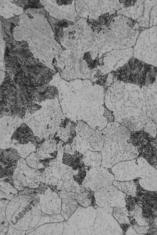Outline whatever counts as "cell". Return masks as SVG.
Listing matches in <instances>:
<instances>
[{
    "mask_svg": "<svg viewBox=\"0 0 157 235\" xmlns=\"http://www.w3.org/2000/svg\"><path fill=\"white\" fill-rule=\"evenodd\" d=\"M23 122L22 118L17 116L5 115L1 118V149L11 147V137L15 131Z\"/></svg>",
    "mask_w": 157,
    "mask_h": 235,
    "instance_id": "cell-10",
    "label": "cell"
},
{
    "mask_svg": "<svg viewBox=\"0 0 157 235\" xmlns=\"http://www.w3.org/2000/svg\"><path fill=\"white\" fill-rule=\"evenodd\" d=\"M58 144L54 138L49 137L37 148L35 155L44 165H48L53 160L57 158Z\"/></svg>",
    "mask_w": 157,
    "mask_h": 235,
    "instance_id": "cell-11",
    "label": "cell"
},
{
    "mask_svg": "<svg viewBox=\"0 0 157 235\" xmlns=\"http://www.w3.org/2000/svg\"><path fill=\"white\" fill-rule=\"evenodd\" d=\"M120 226L122 229L123 234H125V233L128 228L131 226L129 223L120 224Z\"/></svg>",
    "mask_w": 157,
    "mask_h": 235,
    "instance_id": "cell-30",
    "label": "cell"
},
{
    "mask_svg": "<svg viewBox=\"0 0 157 235\" xmlns=\"http://www.w3.org/2000/svg\"><path fill=\"white\" fill-rule=\"evenodd\" d=\"M20 155L15 148L10 147L5 149H1L0 166L2 168H9L13 170L17 166Z\"/></svg>",
    "mask_w": 157,
    "mask_h": 235,
    "instance_id": "cell-15",
    "label": "cell"
},
{
    "mask_svg": "<svg viewBox=\"0 0 157 235\" xmlns=\"http://www.w3.org/2000/svg\"><path fill=\"white\" fill-rule=\"evenodd\" d=\"M79 193L70 191H64L61 192V197L63 198L76 200Z\"/></svg>",
    "mask_w": 157,
    "mask_h": 235,
    "instance_id": "cell-28",
    "label": "cell"
},
{
    "mask_svg": "<svg viewBox=\"0 0 157 235\" xmlns=\"http://www.w3.org/2000/svg\"><path fill=\"white\" fill-rule=\"evenodd\" d=\"M135 232V230L131 226L126 231L125 235L135 234H136L134 233Z\"/></svg>",
    "mask_w": 157,
    "mask_h": 235,
    "instance_id": "cell-31",
    "label": "cell"
},
{
    "mask_svg": "<svg viewBox=\"0 0 157 235\" xmlns=\"http://www.w3.org/2000/svg\"><path fill=\"white\" fill-rule=\"evenodd\" d=\"M102 131L104 142L101 167L110 168L120 162L133 158L135 147L128 142L131 131L127 127L115 121L109 123Z\"/></svg>",
    "mask_w": 157,
    "mask_h": 235,
    "instance_id": "cell-1",
    "label": "cell"
},
{
    "mask_svg": "<svg viewBox=\"0 0 157 235\" xmlns=\"http://www.w3.org/2000/svg\"><path fill=\"white\" fill-rule=\"evenodd\" d=\"M11 147L16 149L21 157L25 159L32 153L35 151L36 147L31 142L27 144H12Z\"/></svg>",
    "mask_w": 157,
    "mask_h": 235,
    "instance_id": "cell-23",
    "label": "cell"
},
{
    "mask_svg": "<svg viewBox=\"0 0 157 235\" xmlns=\"http://www.w3.org/2000/svg\"><path fill=\"white\" fill-rule=\"evenodd\" d=\"M35 137L32 130L23 122L13 132L11 138L10 145L12 144H25L30 142L34 144Z\"/></svg>",
    "mask_w": 157,
    "mask_h": 235,
    "instance_id": "cell-14",
    "label": "cell"
},
{
    "mask_svg": "<svg viewBox=\"0 0 157 235\" xmlns=\"http://www.w3.org/2000/svg\"><path fill=\"white\" fill-rule=\"evenodd\" d=\"M138 156L144 158L151 166L157 165V142L155 140L137 148Z\"/></svg>",
    "mask_w": 157,
    "mask_h": 235,
    "instance_id": "cell-16",
    "label": "cell"
},
{
    "mask_svg": "<svg viewBox=\"0 0 157 235\" xmlns=\"http://www.w3.org/2000/svg\"><path fill=\"white\" fill-rule=\"evenodd\" d=\"M97 215L94 224L92 235H120L123 234L122 229L112 215V207H98Z\"/></svg>",
    "mask_w": 157,
    "mask_h": 235,
    "instance_id": "cell-7",
    "label": "cell"
},
{
    "mask_svg": "<svg viewBox=\"0 0 157 235\" xmlns=\"http://www.w3.org/2000/svg\"><path fill=\"white\" fill-rule=\"evenodd\" d=\"M113 185L117 188L123 191L127 195L135 196L136 193V187L132 180L124 181H113Z\"/></svg>",
    "mask_w": 157,
    "mask_h": 235,
    "instance_id": "cell-21",
    "label": "cell"
},
{
    "mask_svg": "<svg viewBox=\"0 0 157 235\" xmlns=\"http://www.w3.org/2000/svg\"><path fill=\"white\" fill-rule=\"evenodd\" d=\"M86 175L82 183L85 188H89L95 192L111 185L114 181V176L107 168L101 166L90 167L86 166Z\"/></svg>",
    "mask_w": 157,
    "mask_h": 235,
    "instance_id": "cell-8",
    "label": "cell"
},
{
    "mask_svg": "<svg viewBox=\"0 0 157 235\" xmlns=\"http://www.w3.org/2000/svg\"><path fill=\"white\" fill-rule=\"evenodd\" d=\"M112 214L118 222L120 224L129 223V211L126 207H113Z\"/></svg>",
    "mask_w": 157,
    "mask_h": 235,
    "instance_id": "cell-24",
    "label": "cell"
},
{
    "mask_svg": "<svg viewBox=\"0 0 157 235\" xmlns=\"http://www.w3.org/2000/svg\"><path fill=\"white\" fill-rule=\"evenodd\" d=\"M83 154L76 151L71 155L63 153L62 163L71 166L74 170H77L80 168L85 166L83 161Z\"/></svg>",
    "mask_w": 157,
    "mask_h": 235,
    "instance_id": "cell-18",
    "label": "cell"
},
{
    "mask_svg": "<svg viewBox=\"0 0 157 235\" xmlns=\"http://www.w3.org/2000/svg\"><path fill=\"white\" fill-rule=\"evenodd\" d=\"M136 233L139 234H146L147 233L148 226H140L138 225L131 226Z\"/></svg>",
    "mask_w": 157,
    "mask_h": 235,
    "instance_id": "cell-29",
    "label": "cell"
},
{
    "mask_svg": "<svg viewBox=\"0 0 157 235\" xmlns=\"http://www.w3.org/2000/svg\"><path fill=\"white\" fill-rule=\"evenodd\" d=\"M97 211L92 206L85 208L80 205L64 223L63 234L92 235Z\"/></svg>",
    "mask_w": 157,
    "mask_h": 235,
    "instance_id": "cell-6",
    "label": "cell"
},
{
    "mask_svg": "<svg viewBox=\"0 0 157 235\" xmlns=\"http://www.w3.org/2000/svg\"><path fill=\"white\" fill-rule=\"evenodd\" d=\"M80 205L75 200L68 199L63 200L62 214L64 218L67 220Z\"/></svg>",
    "mask_w": 157,
    "mask_h": 235,
    "instance_id": "cell-22",
    "label": "cell"
},
{
    "mask_svg": "<svg viewBox=\"0 0 157 235\" xmlns=\"http://www.w3.org/2000/svg\"><path fill=\"white\" fill-rule=\"evenodd\" d=\"M96 204L101 207H125L126 194L110 185L95 192Z\"/></svg>",
    "mask_w": 157,
    "mask_h": 235,
    "instance_id": "cell-9",
    "label": "cell"
},
{
    "mask_svg": "<svg viewBox=\"0 0 157 235\" xmlns=\"http://www.w3.org/2000/svg\"><path fill=\"white\" fill-rule=\"evenodd\" d=\"M155 140L154 138L144 130L131 132L128 142L137 148Z\"/></svg>",
    "mask_w": 157,
    "mask_h": 235,
    "instance_id": "cell-17",
    "label": "cell"
},
{
    "mask_svg": "<svg viewBox=\"0 0 157 235\" xmlns=\"http://www.w3.org/2000/svg\"><path fill=\"white\" fill-rule=\"evenodd\" d=\"M66 117L58 100L47 101L42 108L32 114H26L24 122L32 130L35 136L46 140L59 129Z\"/></svg>",
    "mask_w": 157,
    "mask_h": 235,
    "instance_id": "cell-3",
    "label": "cell"
},
{
    "mask_svg": "<svg viewBox=\"0 0 157 235\" xmlns=\"http://www.w3.org/2000/svg\"><path fill=\"white\" fill-rule=\"evenodd\" d=\"M114 74L119 81L141 88L149 86L157 77V67L132 57Z\"/></svg>",
    "mask_w": 157,
    "mask_h": 235,
    "instance_id": "cell-4",
    "label": "cell"
},
{
    "mask_svg": "<svg viewBox=\"0 0 157 235\" xmlns=\"http://www.w3.org/2000/svg\"><path fill=\"white\" fill-rule=\"evenodd\" d=\"M94 191L89 188H85V191L79 193L76 200L82 206L86 208L90 206H94L96 200Z\"/></svg>",
    "mask_w": 157,
    "mask_h": 235,
    "instance_id": "cell-20",
    "label": "cell"
},
{
    "mask_svg": "<svg viewBox=\"0 0 157 235\" xmlns=\"http://www.w3.org/2000/svg\"><path fill=\"white\" fill-rule=\"evenodd\" d=\"M125 199L126 207L128 211H131L134 210L136 204L135 196L127 194Z\"/></svg>",
    "mask_w": 157,
    "mask_h": 235,
    "instance_id": "cell-27",
    "label": "cell"
},
{
    "mask_svg": "<svg viewBox=\"0 0 157 235\" xmlns=\"http://www.w3.org/2000/svg\"><path fill=\"white\" fill-rule=\"evenodd\" d=\"M155 140L157 142V128L156 129V135L155 136V137L154 138Z\"/></svg>",
    "mask_w": 157,
    "mask_h": 235,
    "instance_id": "cell-32",
    "label": "cell"
},
{
    "mask_svg": "<svg viewBox=\"0 0 157 235\" xmlns=\"http://www.w3.org/2000/svg\"><path fill=\"white\" fill-rule=\"evenodd\" d=\"M108 170L117 181H129L136 178V166L132 161L119 162Z\"/></svg>",
    "mask_w": 157,
    "mask_h": 235,
    "instance_id": "cell-13",
    "label": "cell"
},
{
    "mask_svg": "<svg viewBox=\"0 0 157 235\" xmlns=\"http://www.w3.org/2000/svg\"><path fill=\"white\" fill-rule=\"evenodd\" d=\"M136 204L142 208V213L148 216H157V191L146 190L140 197L135 196Z\"/></svg>",
    "mask_w": 157,
    "mask_h": 235,
    "instance_id": "cell-12",
    "label": "cell"
},
{
    "mask_svg": "<svg viewBox=\"0 0 157 235\" xmlns=\"http://www.w3.org/2000/svg\"><path fill=\"white\" fill-rule=\"evenodd\" d=\"M86 170L85 166L78 169L77 174L73 177L74 180L79 184L82 185L86 175Z\"/></svg>",
    "mask_w": 157,
    "mask_h": 235,
    "instance_id": "cell-26",
    "label": "cell"
},
{
    "mask_svg": "<svg viewBox=\"0 0 157 235\" xmlns=\"http://www.w3.org/2000/svg\"><path fill=\"white\" fill-rule=\"evenodd\" d=\"M75 130L76 136L70 145L73 152L76 151L83 154L88 150L102 151L104 142L102 131L92 128L81 121H77Z\"/></svg>",
    "mask_w": 157,
    "mask_h": 235,
    "instance_id": "cell-5",
    "label": "cell"
},
{
    "mask_svg": "<svg viewBox=\"0 0 157 235\" xmlns=\"http://www.w3.org/2000/svg\"><path fill=\"white\" fill-rule=\"evenodd\" d=\"M26 164L30 167L34 169H42L44 165L41 163L35 155V151L29 155L25 159Z\"/></svg>",
    "mask_w": 157,
    "mask_h": 235,
    "instance_id": "cell-25",
    "label": "cell"
},
{
    "mask_svg": "<svg viewBox=\"0 0 157 235\" xmlns=\"http://www.w3.org/2000/svg\"><path fill=\"white\" fill-rule=\"evenodd\" d=\"M41 211L40 203L35 199L28 195H20L9 202L6 216L11 227L20 231H26L38 224Z\"/></svg>",
    "mask_w": 157,
    "mask_h": 235,
    "instance_id": "cell-2",
    "label": "cell"
},
{
    "mask_svg": "<svg viewBox=\"0 0 157 235\" xmlns=\"http://www.w3.org/2000/svg\"><path fill=\"white\" fill-rule=\"evenodd\" d=\"M155 220L156 221H157V217L155 218Z\"/></svg>",
    "mask_w": 157,
    "mask_h": 235,
    "instance_id": "cell-33",
    "label": "cell"
},
{
    "mask_svg": "<svg viewBox=\"0 0 157 235\" xmlns=\"http://www.w3.org/2000/svg\"><path fill=\"white\" fill-rule=\"evenodd\" d=\"M102 161L101 152L88 150L83 154V161L88 167H98L101 166Z\"/></svg>",
    "mask_w": 157,
    "mask_h": 235,
    "instance_id": "cell-19",
    "label": "cell"
}]
</instances>
